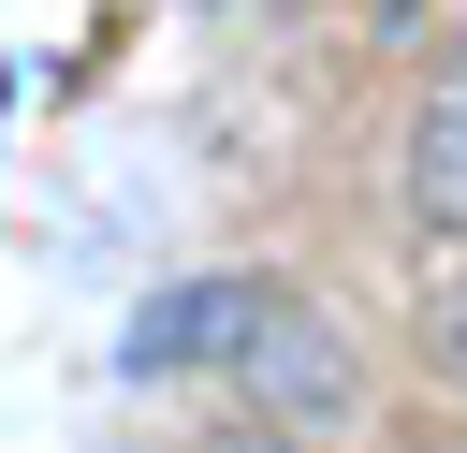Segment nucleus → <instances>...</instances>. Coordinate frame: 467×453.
I'll use <instances>...</instances> for the list:
<instances>
[{"label": "nucleus", "instance_id": "f257e3e1", "mask_svg": "<svg viewBox=\"0 0 467 453\" xmlns=\"http://www.w3.org/2000/svg\"><path fill=\"white\" fill-rule=\"evenodd\" d=\"M219 380H248V424H292L306 453L336 438V424H365V351L321 321V307H292V292H263L248 307V336H234V365Z\"/></svg>", "mask_w": 467, "mask_h": 453}, {"label": "nucleus", "instance_id": "f03ea898", "mask_svg": "<svg viewBox=\"0 0 467 453\" xmlns=\"http://www.w3.org/2000/svg\"><path fill=\"white\" fill-rule=\"evenodd\" d=\"M248 307H263V278H175V292H146L131 336H117V380H219L234 336H248Z\"/></svg>", "mask_w": 467, "mask_h": 453}, {"label": "nucleus", "instance_id": "7ed1b4c3", "mask_svg": "<svg viewBox=\"0 0 467 453\" xmlns=\"http://www.w3.org/2000/svg\"><path fill=\"white\" fill-rule=\"evenodd\" d=\"M409 219L467 248V102H452V88H438V117L409 132Z\"/></svg>", "mask_w": 467, "mask_h": 453}, {"label": "nucleus", "instance_id": "20e7f679", "mask_svg": "<svg viewBox=\"0 0 467 453\" xmlns=\"http://www.w3.org/2000/svg\"><path fill=\"white\" fill-rule=\"evenodd\" d=\"M423 365L467 395V278H438V292H423Z\"/></svg>", "mask_w": 467, "mask_h": 453}, {"label": "nucleus", "instance_id": "39448f33", "mask_svg": "<svg viewBox=\"0 0 467 453\" xmlns=\"http://www.w3.org/2000/svg\"><path fill=\"white\" fill-rule=\"evenodd\" d=\"M204 453H306L292 424H234V438H204Z\"/></svg>", "mask_w": 467, "mask_h": 453}, {"label": "nucleus", "instance_id": "423d86ee", "mask_svg": "<svg viewBox=\"0 0 467 453\" xmlns=\"http://www.w3.org/2000/svg\"><path fill=\"white\" fill-rule=\"evenodd\" d=\"M452 102H467V44H452Z\"/></svg>", "mask_w": 467, "mask_h": 453}]
</instances>
